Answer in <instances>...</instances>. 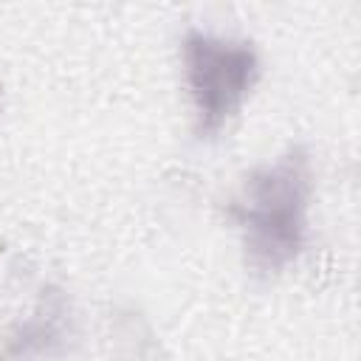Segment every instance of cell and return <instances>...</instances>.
Instances as JSON below:
<instances>
[{
	"label": "cell",
	"mask_w": 361,
	"mask_h": 361,
	"mask_svg": "<svg viewBox=\"0 0 361 361\" xmlns=\"http://www.w3.org/2000/svg\"><path fill=\"white\" fill-rule=\"evenodd\" d=\"M313 195V164L293 144L271 164L251 169L226 214L243 234L245 262L257 276H276L299 259L307 245V209Z\"/></svg>",
	"instance_id": "cell-1"
},
{
	"label": "cell",
	"mask_w": 361,
	"mask_h": 361,
	"mask_svg": "<svg viewBox=\"0 0 361 361\" xmlns=\"http://www.w3.org/2000/svg\"><path fill=\"white\" fill-rule=\"evenodd\" d=\"M180 62L195 107V133L197 138L212 141L243 110L245 99L259 82V54L248 39L192 28L183 34Z\"/></svg>",
	"instance_id": "cell-2"
},
{
	"label": "cell",
	"mask_w": 361,
	"mask_h": 361,
	"mask_svg": "<svg viewBox=\"0 0 361 361\" xmlns=\"http://www.w3.org/2000/svg\"><path fill=\"white\" fill-rule=\"evenodd\" d=\"M73 336V316H71V302L68 296L48 285L31 316L23 319L3 341L0 347V361H28V358H48L56 355L68 347Z\"/></svg>",
	"instance_id": "cell-3"
},
{
	"label": "cell",
	"mask_w": 361,
	"mask_h": 361,
	"mask_svg": "<svg viewBox=\"0 0 361 361\" xmlns=\"http://www.w3.org/2000/svg\"><path fill=\"white\" fill-rule=\"evenodd\" d=\"M0 113H3V82H0Z\"/></svg>",
	"instance_id": "cell-4"
}]
</instances>
